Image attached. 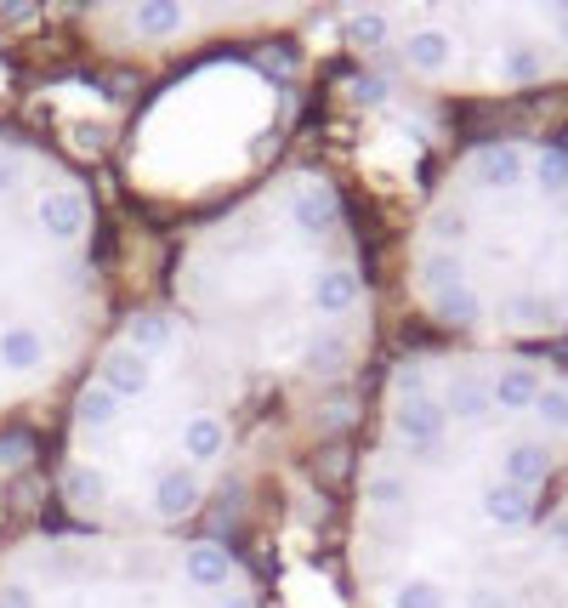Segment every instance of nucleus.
Here are the masks:
<instances>
[{"label":"nucleus","mask_w":568,"mask_h":608,"mask_svg":"<svg viewBox=\"0 0 568 608\" xmlns=\"http://www.w3.org/2000/svg\"><path fill=\"white\" fill-rule=\"evenodd\" d=\"M347 35H353L358 52H381V46H387V12H358V18L347 23Z\"/></svg>","instance_id":"16"},{"label":"nucleus","mask_w":568,"mask_h":608,"mask_svg":"<svg viewBox=\"0 0 568 608\" xmlns=\"http://www.w3.org/2000/svg\"><path fill=\"white\" fill-rule=\"evenodd\" d=\"M392 427H398V438H404L410 461L438 466V455H444V444H449V416H444V404L432 398L426 387H421V393H398Z\"/></svg>","instance_id":"1"},{"label":"nucleus","mask_w":568,"mask_h":608,"mask_svg":"<svg viewBox=\"0 0 568 608\" xmlns=\"http://www.w3.org/2000/svg\"><path fill=\"white\" fill-rule=\"evenodd\" d=\"M103 387L125 404V398H143L148 387H154V364L143 358V353H109V364H103Z\"/></svg>","instance_id":"5"},{"label":"nucleus","mask_w":568,"mask_h":608,"mask_svg":"<svg viewBox=\"0 0 568 608\" xmlns=\"http://www.w3.org/2000/svg\"><path fill=\"white\" fill-rule=\"evenodd\" d=\"M35 217H41V228L52 233V240H80L91 211H86V194H80V188H46L41 206H35Z\"/></svg>","instance_id":"2"},{"label":"nucleus","mask_w":568,"mask_h":608,"mask_svg":"<svg viewBox=\"0 0 568 608\" xmlns=\"http://www.w3.org/2000/svg\"><path fill=\"white\" fill-rule=\"evenodd\" d=\"M392 608H449V592L432 574H410V581L392 586Z\"/></svg>","instance_id":"12"},{"label":"nucleus","mask_w":568,"mask_h":608,"mask_svg":"<svg viewBox=\"0 0 568 608\" xmlns=\"http://www.w3.org/2000/svg\"><path fill=\"white\" fill-rule=\"evenodd\" d=\"M342 364V335H324V342H313V369H336Z\"/></svg>","instance_id":"18"},{"label":"nucleus","mask_w":568,"mask_h":608,"mask_svg":"<svg viewBox=\"0 0 568 608\" xmlns=\"http://www.w3.org/2000/svg\"><path fill=\"white\" fill-rule=\"evenodd\" d=\"M125 342H131V353H143V358H154V353H165L177 342V324L165 319V313H131V324H125Z\"/></svg>","instance_id":"9"},{"label":"nucleus","mask_w":568,"mask_h":608,"mask_svg":"<svg viewBox=\"0 0 568 608\" xmlns=\"http://www.w3.org/2000/svg\"><path fill=\"white\" fill-rule=\"evenodd\" d=\"M182 581H188L193 592H227V586H233V557H227L222 546H188Z\"/></svg>","instance_id":"6"},{"label":"nucleus","mask_w":568,"mask_h":608,"mask_svg":"<svg viewBox=\"0 0 568 608\" xmlns=\"http://www.w3.org/2000/svg\"><path fill=\"white\" fill-rule=\"evenodd\" d=\"M131 23H137V35H177L182 7H171V0H148V7L131 12Z\"/></svg>","instance_id":"14"},{"label":"nucleus","mask_w":568,"mask_h":608,"mask_svg":"<svg viewBox=\"0 0 568 608\" xmlns=\"http://www.w3.org/2000/svg\"><path fill=\"white\" fill-rule=\"evenodd\" d=\"M29 461V444L23 438H7V444H0V466H23Z\"/></svg>","instance_id":"20"},{"label":"nucleus","mask_w":568,"mask_h":608,"mask_svg":"<svg viewBox=\"0 0 568 608\" xmlns=\"http://www.w3.org/2000/svg\"><path fill=\"white\" fill-rule=\"evenodd\" d=\"M404 63L421 75H449L455 69V35L449 29H410L404 35Z\"/></svg>","instance_id":"3"},{"label":"nucleus","mask_w":568,"mask_h":608,"mask_svg":"<svg viewBox=\"0 0 568 608\" xmlns=\"http://www.w3.org/2000/svg\"><path fill=\"white\" fill-rule=\"evenodd\" d=\"M12 188H18V172H12L7 159H0V194H12Z\"/></svg>","instance_id":"22"},{"label":"nucleus","mask_w":568,"mask_h":608,"mask_svg":"<svg viewBox=\"0 0 568 608\" xmlns=\"http://www.w3.org/2000/svg\"><path fill=\"white\" fill-rule=\"evenodd\" d=\"M313 308L330 313V319H342L358 308V274L353 267H319L313 274Z\"/></svg>","instance_id":"4"},{"label":"nucleus","mask_w":568,"mask_h":608,"mask_svg":"<svg viewBox=\"0 0 568 608\" xmlns=\"http://www.w3.org/2000/svg\"><path fill=\"white\" fill-rule=\"evenodd\" d=\"M193 506H199V478H193V472H188V466L159 472V484H154V512L177 523V518L193 512Z\"/></svg>","instance_id":"7"},{"label":"nucleus","mask_w":568,"mask_h":608,"mask_svg":"<svg viewBox=\"0 0 568 608\" xmlns=\"http://www.w3.org/2000/svg\"><path fill=\"white\" fill-rule=\"evenodd\" d=\"M364 500L381 506V512H398V506L410 500V484H404V472H376L370 484H364Z\"/></svg>","instance_id":"15"},{"label":"nucleus","mask_w":568,"mask_h":608,"mask_svg":"<svg viewBox=\"0 0 568 608\" xmlns=\"http://www.w3.org/2000/svg\"><path fill=\"white\" fill-rule=\"evenodd\" d=\"M0 608H41V603H35V592H29L23 581H7V586H0Z\"/></svg>","instance_id":"19"},{"label":"nucleus","mask_w":568,"mask_h":608,"mask_svg":"<svg viewBox=\"0 0 568 608\" xmlns=\"http://www.w3.org/2000/svg\"><path fill=\"white\" fill-rule=\"evenodd\" d=\"M290 217H296L302 233H330V228H336V194H330V188H302V194H296V206H290Z\"/></svg>","instance_id":"10"},{"label":"nucleus","mask_w":568,"mask_h":608,"mask_svg":"<svg viewBox=\"0 0 568 608\" xmlns=\"http://www.w3.org/2000/svg\"><path fill=\"white\" fill-rule=\"evenodd\" d=\"M114 421H120V398H114L103 382L86 387V393H80V427H86V432H103V427H114Z\"/></svg>","instance_id":"13"},{"label":"nucleus","mask_w":568,"mask_h":608,"mask_svg":"<svg viewBox=\"0 0 568 608\" xmlns=\"http://www.w3.org/2000/svg\"><path fill=\"white\" fill-rule=\"evenodd\" d=\"M222 444H227V427H222L216 416H188V421H182V450H188V461H216Z\"/></svg>","instance_id":"11"},{"label":"nucleus","mask_w":568,"mask_h":608,"mask_svg":"<svg viewBox=\"0 0 568 608\" xmlns=\"http://www.w3.org/2000/svg\"><path fill=\"white\" fill-rule=\"evenodd\" d=\"M46 358V335L29 330V324H7L0 330V369H12V376H29V369H41Z\"/></svg>","instance_id":"8"},{"label":"nucleus","mask_w":568,"mask_h":608,"mask_svg":"<svg viewBox=\"0 0 568 608\" xmlns=\"http://www.w3.org/2000/svg\"><path fill=\"white\" fill-rule=\"evenodd\" d=\"M353 97H358L364 109H381L387 97H392V86H387L381 75H358V80H353Z\"/></svg>","instance_id":"17"},{"label":"nucleus","mask_w":568,"mask_h":608,"mask_svg":"<svg viewBox=\"0 0 568 608\" xmlns=\"http://www.w3.org/2000/svg\"><path fill=\"white\" fill-rule=\"evenodd\" d=\"M216 608H250V597H245V592H233V586H227V592L216 597Z\"/></svg>","instance_id":"21"}]
</instances>
